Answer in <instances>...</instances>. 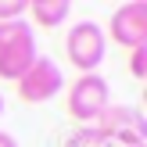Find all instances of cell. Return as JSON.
<instances>
[{
  "label": "cell",
  "instance_id": "obj_1",
  "mask_svg": "<svg viewBox=\"0 0 147 147\" xmlns=\"http://www.w3.org/2000/svg\"><path fill=\"white\" fill-rule=\"evenodd\" d=\"M36 57H40V50H36L32 25H29L25 18L0 22V79L18 83V79L32 68Z\"/></svg>",
  "mask_w": 147,
  "mask_h": 147
},
{
  "label": "cell",
  "instance_id": "obj_2",
  "mask_svg": "<svg viewBox=\"0 0 147 147\" xmlns=\"http://www.w3.org/2000/svg\"><path fill=\"white\" fill-rule=\"evenodd\" d=\"M100 136L108 140V147H144L147 144V119L144 111L129 104H108L100 111V119L93 122Z\"/></svg>",
  "mask_w": 147,
  "mask_h": 147
},
{
  "label": "cell",
  "instance_id": "obj_3",
  "mask_svg": "<svg viewBox=\"0 0 147 147\" xmlns=\"http://www.w3.org/2000/svg\"><path fill=\"white\" fill-rule=\"evenodd\" d=\"M65 54H68V61L79 68V76L97 72L100 61H104V54H108L104 29H100L97 22H76V25L68 29V36H65Z\"/></svg>",
  "mask_w": 147,
  "mask_h": 147
},
{
  "label": "cell",
  "instance_id": "obj_4",
  "mask_svg": "<svg viewBox=\"0 0 147 147\" xmlns=\"http://www.w3.org/2000/svg\"><path fill=\"white\" fill-rule=\"evenodd\" d=\"M108 104H111V86H108V79L100 72L79 76L68 86V115L76 122H83V126H93Z\"/></svg>",
  "mask_w": 147,
  "mask_h": 147
},
{
  "label": "cell",
  "instance_id": "obj_5",
  "mask_svg": "<svg viewBox=\"0 0 147 147\" xmlns=\"http://www.w3.org/2000/svg\"><path fill=\"white\" fill-rule=\"evenodd\" d=\"M14 86H18V97L25 100V104H47V100H54L57 93L65 90V76H61V68H57L50 57H36L32 68Z\"/></svg>",
  "mask_w": 147,
  "mask_h": 147
},
{
  "label": "cell",
  "instance_id": "obj_6",
  "mask_svg": "<svg viewBox=\"0 0 147 147\" xmlns=\"http://www.w3.org/2000/svg\"><path fill=\"white\" fill-rule=\"evenodd\" d=\"M119 47L133 50V47H144L147 43V4L144 0H133V4H122L119 11L111 14L108 22V32Z\"/></svg>",
  "mask_w": 147,
  "mask_h": 147
},
{
  "label": "cell",
  "instance_id": "obj_7",
  "mask_svg": "<svg viewBox=\"0 0 147 147\" xmlns=\"http://www.w3.org/2000/svg\"><path fill=\"white\" fill-rule=\"evenodd\" d=\"M25 14H32V22L40 29H57V25L68 22L72 0H29V11Z\"/></svg>",
  "mask_w": 147,
  "mask_h": 147
},
{
  "label": "cell",
  "instance_id": "obj_8",
  "mask_svg": "<svg viewBox=\"0 0 147 147\" xmlns=\"http://www.w3.org/2000/svg\"><path fill=\"white\" fill-rule=\"evenodd\" d=\"M61 147H108V140H104V136H100L93 126H79Z\"/></svg>",
  "mask_w": 147,
  "mask_h": 147
},
{
  "label": "cell",
  "instance_id": "obj_9",
  "mask_svg": "<svg viewBox=\"0 0 147 147\" xmlns=\"http://www.w3.org/2000/svg\"><path fill=\"white\" fill-rule=\"evenodd\" d=\"M29 0H0V22H18L25 18Z\"/></svg>",
  "mask_w": 147,
  "mask_h": 147
},
{
  "label": "cell",
  "instance_id": "obj_10",
  "mask_svg": "<svg viewBox=\"0 0 147 147\" xmlns=\"http://www.w3.org/2000/svg\"><path fill=\"white\" fill-rule=\"evenodd\" d=\"M129 72H133L136 79H144V76H147V43L129 50Z\"/></svg>",
  "mask_w": 147,
  "mask_h": 147
},
{
  "label": "cell",
  "instance_id": "obj_11",
  "mask_svg": "<svg viewBox=\"0 0 147 147\" xmlns=\"http://www.w3.org/2000/svg\"><path fill=\"white\" fill-rule=\"evenodd\" d=\"M0 147H18V140H14L11 133H4V129H0Z\"/></svg>",
  "mask_w": 147,
  "mask_h": 147
},
{
  "label": "cell",
  "instance_id": "obj_12",
  "mask_svg": "<svg viewBox=\"0 0 147 147\" xmlns=\"http://www.w3.org/2000/svg\"><path fill=\"white\" fill-rule=\"evenodd\" d=\"M0 115H4V97H0Z\"/></svg>",
  "mask_w": 147,
  "mask_h": 147
},
{
  "label": "cell",
  "instance_id": "obj_13",
  "mask_svg": "<svg viewBox=\"0 0 147 147\" xmlns=\"http://www.w3.org/2000/svg\"><path fill=\"white\" fill-rule=\"evenodd\" d=\"M144 147H147V144H144Z\"/></svg>",
  "mask_w": 147,
  "mask_h": 147
}]
</instances>
